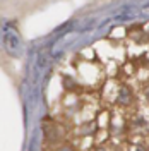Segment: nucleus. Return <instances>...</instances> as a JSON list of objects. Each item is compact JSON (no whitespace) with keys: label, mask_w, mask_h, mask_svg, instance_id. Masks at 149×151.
<instances>
[{"label":"nucleus","mask_w":149,"mask_h":151,"mask_svg":"<svg viewBox=\"0 0 149 151\" xmlns=\"http://www.w3.org/2000/svg\"><path fill=\"white\" fill-rule=\"evenodd\" d=\"M130 98H132V96H130V91H129L125 86H122L120 91H118V98H117V100H118V103L127 105L129 101H130Z\"/></svg>","instance_id":"f257e3e1"},{"label":"nucleus","mask_w":149,"mask_h":151,"mask_svg":"<svg viewBox=\"0 0 149 151\" xmlns=\"http://www.w3.org/2000/svg\"><path fill=\"white\" fill-rule=\"evenodd\" d=\"M64 86H65V88H69V89H72V88H75L74 79H70V77H64Z\"/></svg>","instance_id":"f03ea898"},{"label":"nucleus","mask_w":149,"mask_h":151,"mask_svg":"<svg viewBox=\"0 0 149 151\" xmlns=\"http://www.w3.org/2000/svg\"><path fill=\"white\" fill-rule=\"evenodd\" d=\"M146 125H148V122H146L144 119H140V117L134 120V127H146Z\"/></svg>","instance_id":"7ed1b4c3"},{"label":"nucleus","mask_w":149,"mask_h":151,"mask_svg":"<svg viewBox=\"0 0 149 151\" xmlns=\"http://www.w3.org/2000/svg\"><path fill=\"white\" fill-rule=\"evenodd\" d=\"M60 151H74L72 148H69V146H64V148H60Z\"/></svg>","instance_id":"20e7f679"},{"label":"nucleus","mask_w":149,"mask_h":151,"mask_svg":"<svg viewBox=\"0 0 149 151\" xmlns=\"http://www.w3.org/2000/svg\"><path fill=\"white\" fill-rule=\"evenodd\" d=\"M146 100H148V101H149V88H148V89H146Z\"/></svg>","instance_id":"39448f33"},{"label":"nucleus","mask_w":149,"mask_h":151,"mask_svg":"<svg viewBox=\"0 0 149 151\" xmlns=\"http://www.w3.org/2000/svg\"><path fill=\"white\" fill-rule=\"evenodd\" d=\"M134 151H146V150H142V148H135Z\"/></svg>","instance_id":"423d86ee"}]
</instances>
